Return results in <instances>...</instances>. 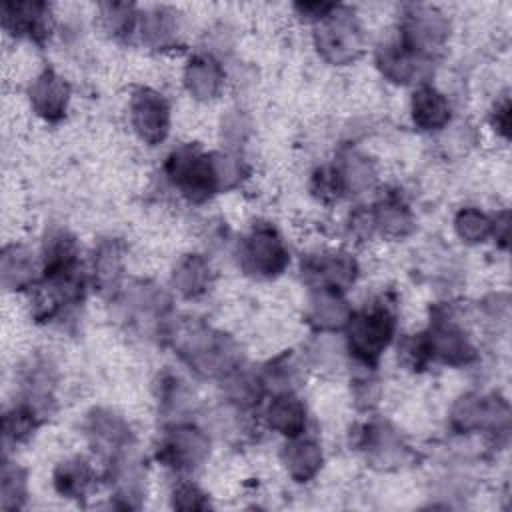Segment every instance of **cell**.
<instances>
[{
    "label": "cell",
    "mask_w": 512,
    "mask_h": 512,
    "mask_svg": "<svg viewBox=\"0 0 512 512\" xmlns=\"http://www.w3.org/2000/svg\"><path fill=\"white\" fill-rule=\"evenodd\" d=\"M390 332L392 320L386 312L378 310L372 314H364V318L356 322V332L352 334L358 354H362L364 358L376 356L382 350V346H386Z\"/></svg>",
    "instance_id": "cell-1"
}]
</instances>
